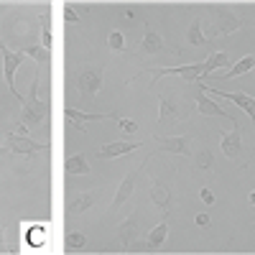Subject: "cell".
I'll use <instances>...</instances> for the list:
<instances>
[{
	"instance_id": "22",
	"label": "cell",
	"mask_w": 255,
	"mask_h": 255,
	"mask_svg": "<svg viewBox=\"0 0 255 255\" xmlns=\"http://www.w3.org/2000/svg\"><path fill=\"white\" fill-rule=\"evenodd\" d=\"M95 202H97V191H84V194H79L77 199L69 202V215H82V212H87Z\"/></svg>"
},
{
	"instance_id": "1",
	"label": "cell",
	"mask_w": 255,
	"mask_h": 255,
	"mask_svg": "<svg viewBox=\"0 0 255 255\" xmlns=\"http://www.w3.org/2000/svg\"><path fill=\"white\" fill-rule=\"evenodd\" d=\"M38 79H41V69H36V74H33L28 97L23 102V110H20V125H26L28 130H49L44 125H46V118L51 113V102L38 100Z\"/></svg>"
},
{
	"instance_id": "36",
	"label": "cell",
	"mask_w": 255,
	"mask_h": 255,
	"mask_svg": "<svg viewBox=\"0 0 255 255\" xmlns=\"http://www.w3.org/2000/svg\"><path fill=\"white\" fill-rule=\"evenodd\" d=\"M248 202H250V204H253V207H255V191H253V194H250V197H248Z\"/></svg>"
},
{
	"instance_id": "5",
	"label": "cell",
	"mask_w": 255,
	"mask_h": 255,
	"mask_svg": "<svg viewBox=\"0 0 255 255\" xmlns=\"http://www.w3.org/2000/svg\"><path fill=\"white\" fill-rule=\"evenodd\" d=\"M0 54H3V74H5V82H8V90H10V95H13L20 105H23L26 97L15 90V72H18V67H20V61L26 59V54H23V51H10V49L3 46V44H0Z\"/></svg>"
},
{
	"instance_id": "3",
	"label": "cell",
	"mask_w": 255,
	"mask_h": 255,
	"mask_svg": "<svg viewBox=\"0 0 255 255\" xmlns=\"http://www.w3.org/2000/svg\"><path fill=\"white\" fill-rule=\"evenodd\" d=\"M189 113H191V108L181 100V97H176V95H161L158 97V125L163 128V125H176V123H181L184 118H189Z\"/></svg>"
},
{
	"instance_id": "16",
	"label": "cell",
	"mask_w": 255,
	"mask_h": 255,
	"mask_svg": "<svg viewBox=\"0 0 255 255\" xmlns=\"http://www.w3.org/2000/svg\"><path fill=\"white\" fill-rule=\"evenodd\" d=\"M138 51H140V54H145V56L161 54V51H163V38H161L151 26H145V33H143L140 44H138Z\"/></svg>"
},
{
	"instance_id": "10",
	"label": "cell",
	"mask_w": 255,
	"mask_h": 255,
	"mask_svg": "<svg viewBox=\"0 0 255 255\" xmlns=\"http://www.w3.org/2000/svg\"><path fill=\"white\" fill-rule=\"evenodd\" d=\"M197 87H199V95H197V110H199V115H204V118H227L232 125L238 123L227 110H222L215 100H209V97H207V92L202 90V84H199V82H197Z\"/></svg>"
},
{
	"instance_id": "17",
	"label": "cell",
	"mask_w": 255,
	"mask_h": 255,
	"mask_svg": "<svg viewBox=\"0 0 255 255\" xmlns=\"http://www.w3.org/2000/svg\"><path fill=\"white\" fill-rule=\"evenodd\" d=\"M138 215H130L128 220H123L120 222V227H118V240H120V245L128 250L130 248V243L133 240H138Z\"/></svg>"
},
{
	"instance_id": "30",
	"label": "cell",
	"mask_w": 255,
	"mask_h": 255,
	"mask_svg": "<svg viewBox=\"0 0 255 255\" xmlns=\"http://www.w3.org/2000/svg\"><path fill=\"white\" fill-rule=\"evenodd\" d=\"M118 125H120V130H125V133H135V130H138V125H135L133 120H123V118H118Z\"/></svg>"
},
{
	"instance_id": "20",
	"label": "cell",
	"mask_w": 255,
	"mask_h": 255,
	"mask_svg": "<svg viewBox=\"0 0 255 255\" xmlns=\"http://www.w3.org/2000/svg\"><path fill=\"white\" fill-rule=\"evenodd\" d=\"M253 69H255V56L250 54V56H243L232 69H227V72H222V74H215V79H235V77H243V74H248V72H253Z\"/></svg>"
},
{
	"instance_id": "26",
	"label": "cell",
	"mask_w": 255,
	"mask_h": 255,
	"mask_svg": "<svg viewBox=\"0 0 255 255\" xmlns=\"http://www.w3.org/2000/svg\"><path fill=\"white\" fill-rule=\"evenodd\" d=\"M23 54H26V56H33L38 64H49V61H51V51H46L44 46H26Z\"/></svg>"
},
{
	"instance_id": "6",
	"label": "cell",
	"mask_w": 255,
	"mask_h": 255,
	"mask_svg": "<svg viewBox=\"0 0 255 255\" xmlns=\"http://www.w3.org/2000/svg\"><path fill=\"white\" fill-rule=\"evenodd\" d=\"M77 87H79V95L84 100H92L100 87H102V67H84L79 74H77Z\"/></svg>"
},
{
	"instance_id": "8",
	"label": "cell",
	"mask_w": 255,
	"mask_h": 255,
	"mask_svg": "<svg viewBox=\"0 0 255 255\" xmlns=\"http://www.w3.org/2000/svg\"><path fill=\"white\" fill-rule=\"evenodd\" d=\"M153 140H156L161 153H176V156H186V158L194 156L191 153V138L189 135H171V138L153 135Z\"/></svg>"
},
{
	"instance_id": "25",
	"label": "cell",
	"mask_w": 255,
	"mask_h": 255,
	"mask_svg": "<svg viewBox=\"0 0 255 255\" xmlns=\"http://www.w3.org/2000/svg\"><path fill=\"white\" fill-rule=\"evenodd\" d=\"M38 23H41V46H44L46 51H51V41H54L51 38V28H49L51 26V15L49 13H41L38 15Z\"/></svg>"
},
{
	"instance_id": "4",
	"label": "cell",
	"mask_w": 255,
	"mask_h": 255,
	"mask_svg": "<svg viewBox=\"0 0 255 255\" xmlns=\"http://www.w3.org/2000/svg\"><path fill=\"white\" fill-rule=\"evenodd\" d=\"M145 72H153V87H158V79L161 77H181L184 82H199V77H204V61L202 64H184V67H151Z\"/></svg>"
},
{
	"instance_id": "21",
	"label": "cell",
	"mask_w": 255,
	"mask_h": 255,
	"mask_svg": "<svg viewBox=\"0 0 255 255\" xmlns=\"http://www.w3.org/2000/svg\"><path fill=\"white\" fill-rule=\"evenodd\" d=\"M186 41H189V46H194V49H204V46H209V44H212V41L202 33V20H199V18L191 20L189 33H186Z\"/></svg>"
},
{
	"instance_id": "23",
	"label": "cell",
	"mask_w": 255,
	"mask_h": 255,
	"mask_svg": "<svg viewBox=\"0 0 255 255\" xmlns=\"http://www.w3.org/2000/svg\"><path fill=\"white\" fill-rule=\"evenodd\" d=\"M194 158V168L202 174H212V168H215V156H212L209 148H199V151L191 156Z\"/></svg>"
},
{
	"instance_id": "34",
	"label": "cell",
	"mask_w": 255,
	"mask_h": 255,
	"mask_svg": "<svg viewBox=\"0 0 255 255\" xmlns=\"http://www.w3.org/2000/svg\"><path fill=\"white\" fill-rule=\"evenodd\" d=\"M0 253H8V245H5V230L0 227Z\"/></svg>"
},
{
	"instance_id": "27",
	"label": "cell",
	"mask_w": 255,
	"mask_h": 255,
	"mask_svg": "<svg viewBox=\"0 0 255 255\" xmlns=\"http://www.w3.org/2000/svg\"><path fill=\"white\" fill-rule=\"evenodd\" d=\"M26 240H28L31 248H41V245L46 243V230H44V227H33L28 235H26Z\"/></svg>"
},
{
	"instance_id": "12",
	"label": "cell",
	"mask_w": 255,
	"mask_h": 255,
	"mask_svg": "<svg viewBox=\"0 0 255 255\" xmlns=\"http://www.w3.org/2000/svg\"><path fill=\"white\" fill-rule=\"evenodd\" d=\"M151 202L163 212V215H168V212H171V186L161 179H153L151 181Z\"/></svg>"
},
{
	"instance_id": "29",
	"label": "cell",
	"mask_w": 255,
	"mask_h": 255,
	"mask_svg": "<svg viewBox=\"0 0 255 255\" xmlns=\"http://www.w3.org/2000/svg\"><path fill=\"white\" fill-rule=\"evenodd\" d=\"M108 44H110L113 51H125V36H123L120 31H113V33L108 36Z\"/></svg>"
},
{
	"instance_id": "15",
	"label": "cell",
	"mask_w": 255,
	"mask_h": 255,
	"mask_svg": "<svg viewBox=\"0 0 255 255\" xmlns=\"http://www.w3.org/2000/svg\"><path fill=\"white\" fill-rule=\"evenodd\" d=\"M138 174H140V168H133L130 174H125V179L120 181V186H118V194H115V199H113V209H118V207H123L128 199L133 197V191H135V179H138Z\"/></svg>"
},
{
	"instance_id": "11",
	"label": "cell",
	"mask_w": 255,
	"mask_h": 255,
	"mask_svg": "<svg viewBox=\"0 0 255 255\" xmlns=\"http://www.w3.org/2000/svg\"><path fill=\"white\" fill-rule=\"evenodd\" d=\"M220 148L222 153L230 158V161H240V153H243V135H240V123L232 125V130L222 135L220 140Z\"/></svg>"
},
{
	"instance_id": "9",
	"label": "cell",
	"mask_w": 255,
	"mask_h": 255,
	"mask_svg": "<svg viewBox=\"0 0 255 255\" xmlns=\"http://www.w3.org/2000/svg\"><path fill=\"white\" fill-rule=\"evenodd\" d=\"M64 118H67V123H72V128H77V130H87L84 128V123H95V120H108V118H113V120H118V115L115 113H82V110H74V108H64Z\"/></svg>"
},
{
	"instance_id": "28",
	"label": "cell",
	"mask_w": 255,
	"mask_h": 255,
	"mask_svg": "<svg viewBox=\"0 0 255 255\" xmlns=\"http://www.w3.org/2000/svg\"><path fill=\"white\" fill-rule=\"evenodd\" d=\"M84 245H87V238H84L82 232H69L67 235V248L69 250H82Z\"/></svg>"
},
{
	"instance_id": "2",
	"label": "cell",
	"mask_w": 255,
	"mask_h": 255,
	"mask_svg": "<svg viewBox=\"0 0 255 255\" xmlns=\"http://www.w3.org/2000/svg\"><path fill=\"white\" fill-rule=\"evenodd\" d=\"M31 130L26 125H15V130L13 133H8V138H5V145H8V151L10 153H15V156H36V153H46L49 151V143H36V140H31V135H28Z\"/></svg>"
},
{
	"instance_id": "24",
	"label": "cell",
	"mask_w": 255,
	"mask_h": 255,
	"mask_svg": "<svg viewBox=\"0 0 255 255\" xmlns=\"http://www.w3.org/2000/svg\"><path fill=\"white\" fill-rule=\"evenodd\" d=\"M220 67H230V56L225 51H212L204 61V74H215Z\"/></svg>"
},
{
	"instance_id": "32",
	"label": "cell",
	"mask_w": 255,
	"mask_h": 255,
	"mask_svg": "<svg viewBox=\"0 0 255 255\" xmlns=\"http://www.w3.org/2000/svg\"><path fill=\"white\" fill-rule=\"evenodd\" d=\"M199 197H202V202H204L207 207H212V204H215V194H212L209 189H202V191H199Z\"/></svg>"
},
{
	"instance_id": "35",
	"label": "cell",
	"mask_w": 255,
	"mask_h": 255,
	"mask_svg": "<svg viewBox=\"0 0 255 255\" xmlns=\"http://www.w3.org/2000/svg\"><path fill=\"white\" fill-rule=\"evenodd\" d=\"M10 151H8V148H3V145H0V156H8Z\"/></svg>"
},
{
	"instance_id": "13",
	"label": "cell",
	"mask_w": 255,
	"mask_h": 255,
	"mask_svg": "<svg viewBox=\"0 0 255 255\" xmlns=\"http://www.w3.org/2000/svg\"><path fill=\"white\" fill-rule=\"evenodd\" d=\"M215 15H217V28H215V36H230V33H235L243 23H240V18L227 10V8H215Z\"/></svg>"
},
{
	"instance_id": "18",
	"label": "cell",
	"mask_w": 255,
	"mask_h": 255,
	"mask_svg": "<svg viewBox=\"0 0 255 255\" xmlns=\"http://www.w3.org/2000/svg\"><path fill=\"white\" fill-rule=\"evenodd\" d=\"M64 174L67 176H82V174H90V161L84 153H77V156H69L64 161Z\"/></svg>"
},
{
	"instance_id": "19",
	"label": "cell",
	"mask_w": 255,
	"mask_h": 255,
	"mask_svg": "<svg viewBox=\"0 0 255 255\" xmlns=\"http://www.w3.org/2000/svg\"><path fill=\"white\" fill-rule=\"evenodd\" d=\"M166 235H168V222L163 220V222H158V225L151 230V235H148V240H145V253L161 250V245L166 243Z\"/></svg>"
},
{
	"instance_id": "14",
	"label": "cell",
	"mask_w": 255,
	"mask_h": 255,
	"mask_svg": "<svg viewBox=\"0 0 255 255\" xmlns=\"http://www.w3.org/2000/svg\"><path fill=\"white\" fill-rule=\"evenodd\" d=\"M135 148H140V143H130V140H113L108 145H102L97 151V158H118V156H128Z\"/></svg>"
},
{
	"instance_id": "31",
	"label": "cell",
	"mask_w": 255,
	"mask_h": 255,
	"mask_svg": "<svg viewBox=\"0 0 255 255\" xmlns=\"http://www.w3.org/2000/svg\"><path fill=\"white\" fill-rule=\"evenodd\" d=\"M64 20H67V23H79V15L74 13L72 5H64Z\"/></svg>"
},
{
	"instance_id": "33",
	"label": "cell",
	"mask_w": 255,
	"mask_h": 255,
	"mask_svg": "<svg viewBox=\"0 0 255 255\" xmlns=\"http://www.w3.org/2000/svg\"><path fill=\"white\" fill-rule=\"evenodd\" d=\"M199 227H207L209 225V215H207V212H202V215H197V220H194Z\"/></svg>"
},
{
	"instance_id": "7",
	"label": "cell",
	"mask_w": 255,
	"mask_h": 255,
	"mask_svg": "<svg viewBox=\"0 0 255 255\" xmlns=\"http://www.w3.org/2000/svg\"><path fill=\"white\" fill-rule=\"evenodd\" d=\"M199 84H202L204 92H212L215 97H222V100H227V102H232V105H238V108L245 110V113L250 115V120L255 123V97H250V95H245V92H225V90H220V87H207L204 82H199Z\"/></svg>"
}]
</instances>
